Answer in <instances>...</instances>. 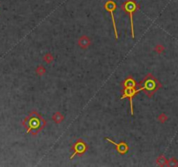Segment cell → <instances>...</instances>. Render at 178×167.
<instances>
[{"label":"cell","mask_w":178,"mask_h":167,"mask_svg":"<svg viewBox=\"0 0 178 167\" xmlns=\"http://www.w3.org/2000/svg\"><path fill=\"white\" fill-rule=\"evenodd\" d=\"M122 9L127 12L130 18V26H131V36L132 38H135V34H134V24H133V14L134 12L138 9V4L134 1V0H127L123 5H122Z\"/></svg>","instance_id":"4"},{"label":"cell","mask_w":178,"mask_h":167,"mask_svg":"<svg viewBox=\"0 0 178 167\" xmlns=\"http://www.w3.org/2000/svg\"><path fill=\"white\" fill-rule=\"evenodd\" d=\"M63 116L60 114L59 112H57L56 114H54L53 115V120L55 122H57V123H60L61 121H63Z\"/></svg>","instance_id":"9"},{"label":"cell","mask_w":178,"mask_h":167,"mask_svg":"<svg viewBox=\"0 0 178 167\" xmlns=\"http://www.w3.org/2000/svg\"><path fill=\"white\" fill-rule=\"evenodd\" d=\"M85 149H86V146L84 145V144L83 142H81V141L77 142V143L76 144V145H75L74 154H73V155L71 157V158H73L75 155H76V154H77V153H79V154L84 153V151H85Z\"/></svg>","instance_id":"7"},{"label":"cell","mask_w":178,"mask_h":167,"mask_svg":"<svg viewBox=\"0 0 178 167\" xmlns=\"http://www.w3.org/2000/svg\"><path fill=\"white\" fill-rule=\"evenodd\" d=\"M89 39L86 37V36H84L82 38H80L79 39V46H81L82 48H87L89 46Z\"/></svg>","instance_id":"8"},{"label":"cell","mask_w":178,"mask_h":167,"mask_svg":"<svg viewBox=\"0 0 178 167\" xmlns=\"http://www.w3.org/2000/svg\"><path fill=\"white\" fill-rule=\"evenodd\" d=\"M104 9L111 16V20H112V24H113V27H114V31H115V37H116V39L117 40L118 39V34H117V30L115 18H114V11L117 9V4L112 0H109L105 3Z\"/></svg>","instance_id":"5"},{"label":"cell","mask_w":178,"mask_h":167,"mask_svg":"<svg viewBox=\"0 0 178 167\" xmlns=\"http://www.w3.org/2000/svg\"><path fill=\"white\" fill-rule=\"evenodd\" d=\"M25 122H26V124L28 127L27 132H30V131H32L34 132V134H37V132L39 130H41L45 125L44 120L36 112L31 113L29 118L25 119Z\"/></svg>","instance_id":"2"},{"label":"cell","mask_w":178,"mask_h":167,"mask_svg":"<svg viewBox=\"0 0 178 167\" xmlns=\"http://www.w3.org/2000/svg\"><path fill=\"white\" fill-rule=\"evenodd\" d=\"M135 83L133 80V78L129 77L125 80L124 82V90H123V94L122 96V99L123 98H130V113L131 115H133V97L139 92L137 89H135Z\"/></svg>","instance_id":"1"},{"label":"cell","mask_w":178,"mask_h":167,"mask_svg":"<svg viewBox=\"0 0 178 167\" xmlns=\"http://www.w3.org/2000/svg\"><path fill=\"white\" fill-rule=\"evenodd\" d=\"M106 140H108L110 143L115 145L117 146V151L119 153H121V154H124V153H126V152L128 151V145H127L125 143H123V142H122V143H120V144H117V143H115L114 141H112V140L110 139V138H106Z\"/></svg>","instance_id":"6"},{"label":"cell","mask_w":178,"mask_h":167,"mask_svg":"<svg viewBox=\"0 0 178 167\" xmlns=\"http://www.w3.org/2000/svg\"><path fill=\"white\" fill-rule=\"evenodd\" d=\"M161 87L160 83L151 75H148L144 80H143V84L141 86L140 89H138V91H146V92H150L151 95L153 93H155L159 88Z\"/></svg>","instance_id":"3"},{"label":"cell","mask_w":178,"mask_h":167,"mask_svg":"<svg viewBox=\"0 0 178 167\" xmlns=\"http://www.w3.org/2000/svg\"><path fill=\"white\" fill-rule=\"evenodd\" d=\"M45 60L47 62V63H50V61L52 60V57H51V55H50V54H48V55H46L45 56Z\"/></svg>","instance_id":"10"}]
</instances>
